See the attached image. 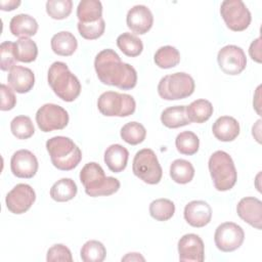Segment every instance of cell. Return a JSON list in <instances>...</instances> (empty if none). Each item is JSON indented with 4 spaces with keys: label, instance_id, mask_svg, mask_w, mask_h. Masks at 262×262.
I'll use <instances>...</instances> for the list:
<instances>
[{
    "label": "cell",
    "instance_id": "cell-15",
    "mask_svg": "<svg viewBox=\"0 0 262 262\" xmlns=\"http://www.w3.org/2000/svg\"><path fill=\"white\" fill-rule=\"evenodd\" d=\"M38 160L28 149L16 150L10 160V169L18 178H33L38 171Z\"/></svg>",
    "mask_w": 262,
    "mask_h": 262
},
{
    "label": "cell",
    "instance_id": "cell-22",
    "mask_svg": "<svg viewBox=\"0 0 262 262\" xmlns=\"http://www.w3.org/2000/svg\"><path fill=\"white\" fill-rule=\"evenodd\" d=\"M9 30L15 37L29 38L37 33L38 23L33 16L26 13H19L10 19Z\"/></svg>",
    "mask_w": 262,
    "mask_h": 262
},
{
    "label": "cell",
    "instance_id": "cell-10",
    "mask_svg": "<svg viewBox=\"0 0 262 262\" xmlns=\"http://www.w3.org/2000/svg\"><path fill=\"white\" fill-rule=\"evenodd\" d=\"M68 112L58 104L45 103L36 113V123L43 132L61 130L69 124Z\"/></svg>",
    "mask_w": 262,
    "mask_h": 262
},
{
    "label": "cell",
    "instance_id": "cell-7",
    "mask_svg": "<svg viewBox=\"0 0 262 262\" xmlns=\"http://www.w3.org/2000/svg\"><path fill=\"white\" fill-rule=\"evenodd\" d=\"M97 107L105 117H128L134 114L136 102L129 94L106 91L98 97Z\"/></svg>",
    "mask_w": 262,
    "mask_h": 262
},
{
    "label": "cell",
    "instance_id": "cell-13",
    "mask_svg": "<svg viewBox=\"0 0 262 262\" xmlns=\"http://www.w3.org/2000/svg\"><path fill=\"white\" fill-rule=\"evenodd\" d=\"M36 201L35 190L26 183L16 184L5 198L7 209L16 215L27 212Z\"/></svg>",
    "mask_w": 262,
    "mask_h": 262
},
{
    "label": "cell",
    "instance_id": "cell-16",
    "mask_svg": "<svg viewBox=\"0 0 262 262\" xmlns=\"http://www.w3.org/2000/svg\"><path fill=\"white\" fill-rule=\"evenodd\" d=\"M127 27L135 34L143 35L147 33L154 24V16L145 5H135L129 9L126 16Z\"/></svg>",
    "mask_w": 262,
    "mask_h": 262
},
{
    "label": "cell",
    "instance_id": "cell-38",
    "mask_svg": "<svg viewBox=\"0 0 262 262\" xmlns=\"http://www.w3.org/2000/svg\"><path fill=\"white\" fill-rule=\"evenodd\" d=\"M105 30L104 19L101 17L94 23L84 24L78 23V31L79 34L86 40H95L101 37Z\"/></svg>",
    "mask_w": 262,
    "mask_h": 262
},
{
    "label": "cell",
    "instance_id": "cell-11",
    "mask_svg": "<svg viewBox=\"0 0 262 262\" xmlns=\"http://www.w3.org/2000/svg\"><path fill=\"white\" fill-rule=\"evenodd\" d=\"M245 239L244 229L233 222L220 224L214 234V242L218 250L222 252H232L238 249Z\"/></svg>",
    "mask_w": 262,
    "mask_h": 262
},
{
    "label": "cell",
    "instance_id": "cell-18",
    "mask_svg": "<svg viewBox=\"0 0 262 262\" xmlns=\"http://www.w3.org/2000/svg\"><path fill=\"white\" fill-rule=\"evenodd\" d=\"M184 219L192 227H204L210 223L212 209L205 201H191L184 207Z\"/></svg>",
    "mask_w": 262,
    "mask_h": 262
},
{
    "label": "cell",
    "instance_id": "cell-25",
    "mask_svg": "<svg viewBox=\"0 0 262 262\" xmlns=\"http://www.w3.org/2000/svg\"><path fill=\"white\" fill-rule=\"evenodd\" d=\"M77 17L80 23H94L102 17V4L98 0H82L77 7Z\"/></svg>",
    "mask_w": 262,
    "mask_h": 262
},
{
    "label": "cell",
    "instance_id": "cell-24",
    "mask_svg": "<svg viewBox=\"0 0 262 262\" xmlns=\"http://www.w3.org/2000/svg\"><path fill=\"white\" fill-rule=\"evenodd\" d=\"M161 122L167 128L175 129L190 124L185 105H174L165 108L161 115Z\"/></svg>",
    "mask_w": 262,
    "mask_h": 262
},
{
    "label": "cell",
    "instance_id": "cell-42",
    "mask_svg": "<svg viewBox=\"0 0 262 262\" xmlns=\"http://www.w3.org/2000/svg\"><path fill=\"white\" fill-rule=\"evenodd\" d=\"M249 53L253 60L259 63L261 62V37L257 38L251 43L249 48Z\"/></svg>",
    "mask_w": 262,
    "mask_h": 262
},
{
    "label": "cell",
    "instance_id": "cell-17",
    "mask_svg": "<svg viewBox=\"0 0 262 262\" xmlns=\"http://www.w3.org/2000/svg\"><path fill=\"white\" fill-rule=\"evenodd\" d=\"M236 212L241 219L256 229H261L262 224V202L254 196L243 198L237 206Z\"/></svg>",
    "mask_w": 262,
    "mask_h": 262
},
{
    "label": "cell",
    "instance_id": "cell-34",
    "mask_svg": "<svg viewBox=\"0 0 262 262\" xmlns=\"http://www.w3.org/2000/svg\"><path fill=\"white\" fill-rule=\"evenodd\" d=\"M175 205L171 200L158 199L150 203L149 214L157 221H167L173 217Z\"/></svg>",
    "mask_w": 262,
    "mask_h": 262
},
{
    "label": "cell",
    "instance_id": "cell-33",
    "mask_svg": "<svg viewBox=\"0 0 262 262\" xmlns=\"http://www.w3.org/2000/svg\"><path fill=\"white\" fill-rule=\"evenodd\" d=\"M177 150L185 156H192L198 152L200 147L199 137L191 131H183L179 133L175 139Z\"/></svg>",
    "mask_w": 262,
    "mask_h": 262
},
{
    "label": "cell",
    "instance_id": "cell-20",
    "mask_svg": "<svg viewBox=\"0 0 262 262\" xmlns=\"http://www.w3.org/2000/svg\"><path fill=\"white\" fill-rule=\"evenodd\" d=\"M212 131L214 136L224 142L234 140L241 131L238 122L229 116H222L219 117L212 126Z\"/></svg>",
    "mask_w": 262,
    "mask_h": 262
},
{
    "label": "cell",
    "instance_id": "cell-4",
    "mask_svg": "<svg viewBox=\"0 0 262 262\" xmlns=\"http://www.w3.org/2000/svg\"><path fill=\"white\" fill-rule=\"evenodd\" d=\"M46 149L52 165L61 171L76 168L82 160V151L76 143L66 136H54L46 141Z\"/></svg>",
    "mask_w": 262,
    "mask_h": 262
},
{
    "label": "cell",
    "instance_id": "cell-9",
    "mask_svg": "<svg viewBox=\"0 0 262 262\" xmlns=\"http://www.w3.org/2000/svg\"><path fill=\"white\" fill-rule=\"evenodd\" d=\"M220 14L227 28L233 32L245 31L251 24V12L242 0H225L221 3Z\"/></svg>",
    "mask_w": 262,
    "mask_h": 262
},
{
    "label": "cell",
    "instance_id": "cell-6",
    "mask_svg": "<svg viewBox=\"0 0 262 262\" xmlns=\"http://www.w3.org/2000/svg\"><path fill=\"white\" fill-rule=\"evenodd\" d=\"M195 88L192 77L178 72L164 76L158 84V93L165 100H178L190 96Z\"/></svg>",
    "mask_w": 262,
    "mask_h": 262
},
{
    "label": "cell",
    "instance_id": "cell-43",
    "mask_svg": "<svg viewBox=\"0 0 262 262\" xmlns=\"http://www.w3.org/2000/svg\"><path fill=\"white\" fill-rule=\"evenodd\" d=\"M19 5H20V1L19 0H8V1L1 0L0 1V7H1V10H3V11L14 10Z\"/></svg>",
    "mask_w": 262,
    "mask_h": 262
},
{
    "label": "cell",
    "instance_id": "cell-37",
    "mask_svg": "<svg viewBox=\"0 0 262 262\" xmlns=\"http://www.w3.org/2000/svg\"><path fill=\"white\" fill-rule=\"evenodd\" d=\"M73 9L72 0H48L46 2V12L53 19L67 18Z\"/></svg>",
    "mask_w": 262,
    "mask_h": 262
},
{
    "label": "cell",
    "instance_id": "cell-19",
    "mask_svg": "<svg viewBox=\"0 0 262 262\" xmlns=\"http://www.w3.org/2000/svg\"><path fill=\"white\" fill-rule=\"evenodd\" d=\"M8 85L17 93H27L32 90L35 84V75L29 68L15 66L7 76Z\"/></svg>",
    "mask_w": 262,
    "mask_h": 262
},
{
    "label": "cell",
    "instance_id": "cell-29",
    "mask_svg": "<svg viewBox=\"0 0 262 262\" xmlns=\"http://www.w3.org/2000/svg\"><path fill=\"white\" fill-rule=\"evenodd\" d=\"M117 46L127 56L135 57L141 54L143 50L142 41L131 33H123L117 38Z\"/></svg>",
    "mask_w": 262,
    "mask_h": 262
},
{
    "label": "cell",
    "instance_id": "cell-8",
    "mask_svg": "<svg viewBox=\"0 0 262 262\" xmlns=\"http://www.w3.org/2000/svg\"><path fill=\"white\" fill-rule=\"evenodd\" d=\"M132 171L135 176L147 184H158L163 175L159 160L150 148H143L136 152L133 159Z\"/></svg>",
    "mask_w": 262,
    "mask_h": 262
},
{
    "label": "cell",
    "instance_id": "cell-30",
    "mask_svg": "<svg viewBox=\"0 0 262 262\" xmlns=\"http://www.w3.org/2000/svg\"><path fill=\"white\" fill-rule=\"evenodd\" d=\"M14 55L17 61L32 62L38 55L37 44L30 38H19L14 43Z\"/></svg>",
    "mask_w": 262,
    "mask_h": 262
},
{
    "label": "cell",
    "instance_id": "cell-21",
    "mask_svg": "<svg viewBox=\"0 0 262 262\" xmlns=\"http://www.w3.org/2000/svg\"><path fill=\"white\" fill-rule=\"evenodd\" d=\"M129 151L121 144H112L104 151V163L114 173H120L126 169Z\"/></svg>",
    "mask_w": 262,
    "mask_h": 262
},
{
    "label": "cell",
    "instance_id": "cell-28",
    "mask_svg": "<svg viewBox=\"0 0 262 262\" xmlns=\"http://www.w3.org/2000/svg\"><path fill=\"white\" fill-rule=\"evenodd\" d=\"M170 176L174 182L186 184L192 180L194 176V168L190 162L183 159H177L170 165Z\"/></svg>",
    "mask_w": 262,
    "mask_h": 262
},
{
    "label": "cell",
    "instance_id": "cell-1",
    "mask_svg": "<svg viewBox=\"0 0 262 262\" xmlns=\"http://www.w3.org/2000/svg\"><path fill=\"white\" fill-rule=\"evenodd\" d=\"M94 69L102 84L130 90L136 86L137 73L129 63L123 62L113 49H103L94 59Z\"/></svg>",
    "mask_w": 262,
    "mask_h": 262
},
{
    "label": "cell",
    "instance_id": "cell-36",
    "mask_svg": "<svg viewBox=\"0 0 262 262\" xmlns=\"http://www.w3.org/2000/svg\"><path fill=\"white\" fill-rule=\"evenodd\" d=\"M10 130L13 136L18 139H28L35 133L33 122L28 116H16L10 123Z\"/></svg>",
    "mask_w": 262,
    "mask_h": 262
},
{
    "label": "cell",
    "instance_id": "cell-3",
    "mask_svg": "<svg viewBox=\"0 0 262 262\" xmlns=\"http://www.w3.org/2000/svg\"><path fill=\"white\" fill-rule=\"evenodd\" d=\"M47 80L53 92L63 101L72 102L81 93L79 79L62 61H54L49 67Z\"/></svg>",
    "mask_w": 262,
    "mask_h": 262
},
{
    "label": "cell",
    "instance_id": "cell-14",
    "mask_svg": "<svg viewBox=\"0 0 262 262\" xmlns=\"http://www.w3.org/2000/svg\"><path fill=\"white\" fill-rule=\"evenodd\" d=\"M177 248L182 262H203L205 259L204 242L198 234H184L178 241Z\"/></svg>",
    "mask_w": 262,
    "mask_h": 262
},
{
    "label": "cell",
    "instance_id": "cell-45",
    "mask_svg": "<svg viewBox=\"0 0 262 262\" xmlns=\"http://www.w3.org/2000/svg\"><path fill=\"white\" fill-rule=\"evenodd\" d=\"M260 124H261V120H258L257 122H256V124L253 126V128H252V134H253V136L255 137V135H256V133H258L257 135H258V138L260 139Z\"/></svg>",
    "mask_w": 262,
    "mask_h": 262
},
{
    "label": "cell",
    "instance_id": "cell-40",
    "mask_svg": "<svg viewBox=\"0 0 262 262\" xmlns=\"http://www.w3.org/2000/svg\"><path fill=\"white\" fill-rule=\"evenodd\" d=\"M46 260L48 262H55V261L72 262L73 257L68 247H66L62 244H56L48 249Z\"/></svg>",
    "mask_w": 262,
    "mask_h": 262
},
{
    "label": "cell",
    "instance_id": "cell-12",
    "mask_svg": "<svg viewBox=\"0 0 262 262\" xmlns=\"http://www.w3.org/2000/svg\"><path fill=\"white\" fill-rule=\"evenodd\" d=\"M217 61L221 71L230 76L241 74L247 66V57L244 50L236 45H226L217 54Z\"/></svg>",
    "mask_w": 262,
    "mask_h": 262
},
{
    "label": "cell",
    "instance_id": "cell-5",
    "mask_svg": "<svg viewBox=\"0 0 262 262\" xmlns=\"http://www.w3.org/2000/svg\"><path fill=\"white\" fill-rule=\"evenodd\" d=\"M208 167L214 186L219 191L231 189L237 180V172L231 157L223 150H216L209 159Z\"/></svg>",
    "mask_w": 262,
    "mask_h": 262
},
{
    "label": "cell",
    "instance_id": "cell-27",
    "mask_svg": "<svg viewBox=\"0 0 262 262\" xmlns=\"http://www.w3.org/2000/svg\"><path fill=\"white\" fill-rule=\"evenodd\" d=\"M78 191L76 182L71 178L57 180L50 188V196L55 202H68L73 200Z\"/></svg>",
    "mask_w": 262,
    "mask_h": 262
},
{
    "label": "cell",
    "instance_id": "cell-26",
    "mask_svg": "<svg viewBox=\"0 0 262 262\" xmlns=\"http://www.w3.org/2000/svg\"><path fill=\"white\" fill-rule=\"evenodd\" d=\"M213 105L207 99H196L186 106V115L190 123L202 124L213 115Z\"/></svg>",
    "mask_w": 262,
    "mask_h": 262
},
{
    "label": "cell",
    "instance_id": "cell-44",
    "mask_svg": "<svg viewBox=\"0 0 262 262\" xmlns=\"http://www.w3.org/2000/svg\"><path fill=\"white\" fill-rule=\"evenodd\" d=\"M144 261V258L139 253H128L122 258V261Z\"/></svg>",
    "mask_w": 262,
    "mask_h": 262
},
{
    "label": "cell",
    "instance_id": "cell-23",
    "mask_svg": "<svg viewBox=\"0 0 262 262\" xmlns=\"http://www.w3.org/2000/svg\"><path fill=\"white\" fill-rule=\"evenodd\" d=\"M77 47L78 41L71 32L61 31L51 38V49L57 55L70 56L76 51Z\"/></svg>",
    "mask_w": 262,
    "mask_h": 262
},
{
    "label": "cell",
    "instance_id": "cell-41",
    "mask_svg": "<svg viewBox=\"0 0 262 262\" xmlns=\"http://www.w3.org/2000/svg\"><path fill=\"white\" fill-rule=\"evenodd\" d=\"M0 92H1L0 110L3 111V112L12 110L16 104V97L13 93L12 88L10 86L5 85V84H1Z\"/></svg>",
    "mask_w": 262,
    "mask_h": 262
},
{
    "label": "cell",
    "instance_id": "cell-31",
    "mask_svg": "<svg viewBox=\"0 0 262 262\" xmlns=\"http://www.w3.org/2000/svg\"><path fill=\"white\" fill-rule=\"evenodd\" d=\"M154 61L161 69H171L180 62V53L174 46H162L156 51Z\"/></svg>",
    "mask_w": 262,
    "mask_h": 262
},
{
    "label": "cell",
    "instance_id": "cell-39",
    "mask_svg": "<svg viewBox=\"0 0 262 262\" xmlns=\"http://www.w3.org/2000/svg\"><path fill=\"white\" fill-rule=\"evenodd\" d=\"M16 58L14 55V43L4 41L0 45V68L2 71H10L15 67Z\"/></svg>",
    "mask_w": 262,
    "mask_h": 262
},
{
    "label": "cell",
    "instance_id": "cell-35",
    "mask_svg": "<svg viewBox=\"0 0 262 262\" xmlns=\"http://www.w3.org/2000/svg\"><path fill=\"white\" fill-rule=\"evenodd\" d=\"M120 135L128 144L136 145L144 141L146 130L144 126L138 122H129L122 127Z\"/></svg>",
    "mask_w": 262,
    "mask_h": 262
},
{
    "label": "cell",
    "instance_id": "cell-2",
    "mask_svg": "<svg viewBox=\"0 0 262 262\" xmlns=\"http://www.w3.org/2000/svg\"><path fill=\"white\" fill-rule=\"evenodd\" d=\"M80 181L85 192L90 196L111 195L120 188V181L111 176H105L103 169L95 162L87 163L80 171Z\"/></svg>",
    "mask_w": 262,
    "mask_h": 262
},
{
    "label": "cell",
    "instance_id": "cell-32",
    "mask_svg": "<svg viewBox=\"0 0 262 262\" xmlns=\"http://www.w3.org/2000/svg\"><path fill=\"white\" fill-rule=\"evenodd\" d=\"M80 256L84 262H102L106 256V250L102 243L91 239L82 246Z\"/></svg>",
    "mask_w": 262,
    "mask_h": 262
}]
</instances>
